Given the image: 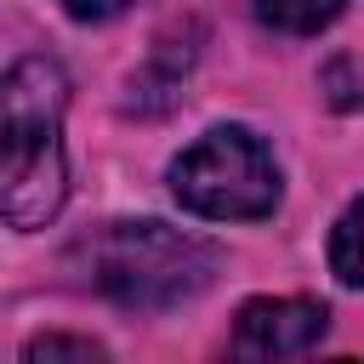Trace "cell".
<instances>
[{"instance_id": "5b68a950", "label": "cell", "mask_w": 364, "mask_h": 364, "mask_svg": "<svg viewBox=\"0 0 364 364\" xmlns=\"http://www.w3.org/2000/svg\"><path fill=\"white\" fill-rule=\"evenodd\" d=\"M330 273L347 290H364V199H353L330 228Z\"/></svg>"}, {"instance_id": "52a82bcc", "label": "cell", "mask_w": 364, "mask_h": 364, "mask_svg": "<svg viewBox=\"0 0 364 364\" xmlns=\"http://www.w3.org/2000/svg\"><path fill=\"white\" fill-rule=\"evenodd\" d=\"M23 358H102V347L91 336H34Z\"/></svg>"}, {"instance_id": "ba28073f", "label": "cell", "mask_w": 364, "mask_h": 364, "mask_svg": "<svg viewBox=\"0 0 364 364\" xmlns=\"http://www.w3.org/2000/svg\"><path fill=\"white\" fill-rule=\"evenodd\" d=\"M68 17H80V23H108L114 11H125V0H57Z\"/></svg>"}, {"instance_id": "7a4b0ae2", "label": "cell", "mask_w": 364, "mask_h": 364, "mask_svg": "<svg viewBox=\"0 0 364 364\" xmlns=\"http://www.w3.org/2000/svg\"><path fill=\"white\" fill-rule=\"evenodd\" d=\"M85 273L91 284L131 307V313H165L193 296H205L222 273V250L199 233L165 228V222H108L85 239Z\"/></svg>"}, {"instance_id": "8992f818", "label": "cell", "mask_w": 364, "mask_h": 364, "mask_svg": "<svg viewBox=\"0 0 364 364\" xmlns=\"http://www.w3.org/2000/svg\"><path fill=\"white\" fill-rule=\"evenodd\" d=\"M347 0H256V17L284 34H318Z\"/></svg>"}, {"instance_id": "6da1fadb", "label": "cell", "mask_w": 364, "mask_h": 364, "mask_svg": "<svg viewBox=\"0 0 364 364\" xmlns=\"http://www.w3.org/2000/svg\"><path fill=\"white\" fill-rule=\"evenodd\" d=\"M63 114L68 74L51 57H23L0 74V222L17 233L46 228L68 199Z\"/></svg>"}, {"instance_id": "277c9868", "label": "cell", "mask_w": 364, "mask_h": 364, "mask_svg": "<svg viewBox=\"0 0 364 364\" xmlns=\"http://www.w3.org/2000/svg\"><path fill=\"white\" fill-rule=\"evenodd\" d=\"M330 330V307L307 301V296H262L239 307L233 324V353L239 358H296L307 347H318Z\"/></svg>"}, {"instance_id": "3957f363", "label": "cell", "mask_w": 364, "mask_h": 364, "mask_svg": "<svg viewBox=\"0 0 364 364\" xmlns=\"http://www.w3.org/2000/svg\"><path fill=\"white\" fill-rule=\"evenodd\" d=\"M171 193L182 210L210 222H256L279 205V165L245 125H216L171 159Z\"/></svg>"}]
</instances>
